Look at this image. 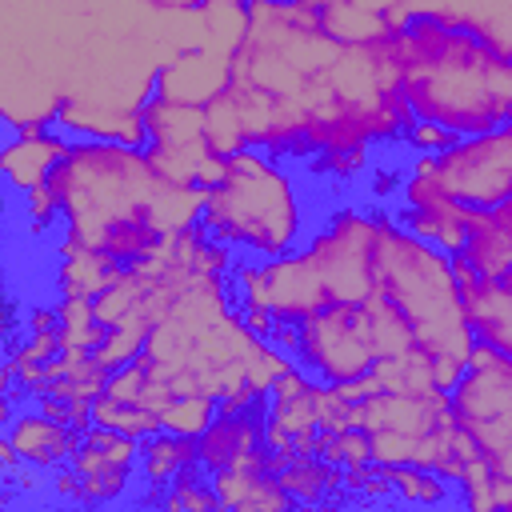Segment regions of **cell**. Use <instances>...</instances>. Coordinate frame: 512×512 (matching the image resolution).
Wrapping results in <instances>:
<instances>
[{
  "mask_svg": "<svg viewBox=\"0 0 512 512\" xmlns=\"http://www.w3.org/2000/svg\"><path fill=\"white\" fill-rule=\"evenodd\" d=\"M380 48L396 68V92L412 120H436L456 136L512 124V56L484 36L412 16Z\"/></svg>",
  "mask_w": 512,
  "mask_h": 512,
  "instance_id": "obj_1",
  "label": "cell"
},
{
  "mask_svg": "<svg viewBox=\"0 0 512 512\" xmlns=\"http://www.w3.org/2000/svg\"><path fill=\"white\" fill-rule=\"evenodd\" d=\"M64 240L104 248L132 224H156V200L168 184L144 148L116 140H76L52 172Z\"/></svg>",
  "mask_w": 512,
  "mask_h": 512,
  "instance_id": "obj_2",
  "label": "cell"
},
{
  "mask_svg": "<svg viewBox=\"0 0 512 512\" xmlns=\"http://www.w3.org/2000/svg\"><path fill=\"white\" fill-rule=\"evenodd\" d=\"M200 228L228 252L272 260L304 240V204L296 180L268 156L240 148L224 160V176L208 188Z\"/></svg>",
  "mask_w": 512,
  "mask_h": 512,
  "instance_id": "obj_3",
  "label": "cell"
},
{
  "mask_svg": "<svg viewBox=\"0 0 512 512\" xmlns=\"http://www.w3.org/2000/svg\"><path fill=\"white\" fill-rule=\"evenodd\" d=\"M376 292H384L428 356L468 360L476 336L452 272V256L396 224H376Z\"/></svg>",
  "mask_w": 512,
  "mask_h": 512,
  "instance_id": "obj_4",
  "label": "cell"
},
{
  "mask_svg": "<svg viewBox=\"0 0 512 512\" xmlns=\"http://www.w3.org/2000/svg\"><path fill=\"white\" fill-rule=\"evenodd\" d=\"M448 408L488 468L500 480H512V360L476 340L448 392Z\"/></svg>",
  "mask_w": 512,
  "mask_h": 512,
  "instance_id": "obj_5",
  "label": "cell"
},
{
  "mask_svg": "<svg viewBox=\"0 0 512 512\" xmlns=\"http://www.w3.org/2000/svg\"><path fill=\"white\" fill-rule=\"evenodd\" d=\"M412 176L432 180V188L464 212H496L512 200V124L460 136L440 156H420Z\"/></svg>",
  "mask_w": 512,
  "mask_h": 512,
  "instance_id": "obj_6",
  "label": "cell"
},
{
  "mask_svg": "<svg viewBox=\"0 0 512 512\" xmlns=\"http://www.w3.org/2000/svg\"><path fill=\"white\" fill-rule=\"evenodd\" d=\"M292 360L320 384H352L372 372L376 348L364 304H324L296 320Z\"/></svg>",
  "mask_w": 512,
  "mask_h": 512,
  "instance_id": "obj_7",
  "label": "cell"
},
{
  "mask_svg": "<svg viewBox=\"0 0 512 512\" xmlns=\"http://www.w3.org/2000/svg\"><path fill=\"white\" fill-rule=\"evenodd\" d=\"M332 296V304H364L376 292V224L360 212H344L324 224L304 248Z\"/></svg>",
  "mask_w": 512,
  "mask_h": 512,
  "instance_id": "obj_8",
  "label": "cell"
},
{
  "mask_svg": "<svg viewBox=\"0 0 512 512\" xmlns=\"http://www.w3.org/2000/svg\"><path fill=\"white\" fill-rule=\"evenodd\" d=\"M140 440L104 424H92L80 432V444L72 452V468L80 476V504H116L128 496V484L140 476Z\"/></svg>",
  "mask_w": 512,
  "mask_h": 512,
  "instance_id": "obj_9",
  "label": "cell"
},
{
  "mask_svg": "<svg viewBox=\"0 0 512 512\" xmlns=\"http://www.w3.org/2000/svg\"><path fill=\"white\" fill-rule=\"evenodd\" d=\"M72 140L64 136V128H48V124H8L4 136V180L12 188V196H28L36 188H44L52 180V172L60 168V160L68 156Z\"/></svg>",
  "mask_w": 512,
  "mask_h": 512,
  "instance_id": "obj_10",
  "label": "cell"
},
{
  "mask_svg": "<svg viewBox=\"0 0 512 512\" xmlns=\"http://www.w3.org/2000/svg\"><path fill=\"white\" fill-rule=\"evenodd\" d=\"M228 80H232V56L216 48H192V52H180L172 64L156 68V96L204 108L228 88Z\"/></svg>",
  "mask_w": 512,
  "mask_h": 512,
  "instance_id": "obj_11",
  "label": "cell"
},
{
  "mask_svg": "<svg viewBox=\"0 0 512 512\" xmlns=\"http://www.w3.org/2000/svg\"><path fill=\"white\" fill-rule=\"evenodd\" d=\"M4 440L16 448V456L40 472H52L60 464L72 460L76 444H80V432L44 416L40 408H24V412H8L4 420Z\"/></svg>",
  "mask_w": 512,
  "mask_h": 512,
  "instance_id": "obj_12",
  "label": "cell"
},
{
  "mask_svg": "<svg viewBox=\"0 0 512 512\" xmlns=\"http://www.w3.org/2000/svg\"><path fill=\"white\" fill-rule=\"evenodd\" d=\"M460 296H464L472 336L512 360V284L508 280H480L472 288H460Z\"/></svg>",
  "mask_w": 512,
  "mask_h": 512,
  "instance_id": "obj_13",
  "label": "cell"
},
{
  "mask_svg": "<svg viewBox=\"0 0 512 512\" xmlns=\"http://www.w3.org/2000/svg\"><path fill=\"white\" fill-rule=\"evenodd\" d=\"M192 464H200V440H196V436H180V432L160 428V432H152V436L140 440V460H136V468H140V484L152 488V496H148L152 504H156V496H160L184 468H192Z\"/></svg>",
  "mask_w": 512,
  "mask_h": 512,
  "instance_id": "obj_14",
  "label": "cell"
},
{
  "mask_svg": "<svg viewBox=\"0 0 512 512\" xmlns=\"http://www.w3.org/2000/svg\"><path fill=\"white\" fill-rule=\"evenodd\" d=\"M124 276V264L112 260L104 248H88L76 240L60 244V292L76 300H96L108 284Z\"/></svg>",
  "mask_w": 512,
  "mask_h": 512,
  "instance_id": "obj_15",
  "label": "cell"
},
{
  "mask_svg": "<svg viewBox=\"0 0 512 512\" xmlns=\"http://www.w3.org/2000/svg\"><path fill=\"white\" fill-rule=\"evenodd\" d=\"M276 476L296 504H316L336 488H344V464H328L320 456H292Z\"/></svg>",
  "mask_w": 512,
  "mask_h": 512,
  "instance_id": "obj_16",
  "label": "cell"
},
{
  "mask_svg": "<svg viewBox=\"0 0 512 512\" xmlns=\"http://www.w3.org/2000/svg\"><path fill=\"white\" fill-rule=\"evenodd\" d=\"M364 316H368V332H372L376 360H384V356H404V352L420 348L412 324L404 320V312H400L384 292H372V296L364 300Z\"/></svg>",
  "mask_w": 512,
  "mask_h": 512,
  "instance_id": "obj_17",
  "label": "cell"
},
{
  "mask_svg": "<svg viewBox=\"0 0 512 512\" xmlns=\"http://www.w3.org/2000/svg\"><path fill=\"white\" fill-rule=\"evenodd\" d=\"M220 416V400L212 392H172L168 404L160 408V424L168 432H180V436H204L212 428V420Z\"/></svg>",
  "mask_w": 512,
  "mask_h": 512,
  "instance_id": "obj_18",
  "label": "cell"
},
{
  "mask_svg": "<svg viewBox=\"0 0 512 512\" xmlns=\"http://www.w3.org/2000/svg\"><path fill=\"white\" fill-rule=\"evenodd\" d=\"M388 480L400 504H448L456 488V480H448L436 468H420V464H396L388 468Z\"/></svg>",
  "mask_w": 512,
  "mask_h": 512,
  "instance_id": "obj_19",
  "label": "cell"
},
{
  "mask_svg": "<svg viewBox=\"0 0 512 512\" xmlns=\"http://www.w3.org/2000/svg\"><path fill=\"white\" fill-rule=\"evenodd\" d=\"M204 140L212 144L216 156H236L240 148H248L244 124H240V112H236V100L228 88L204 104Z\"/></svg>",
  "mask_w": 512,
  "mask_h": 512,
  "instance_id": "obj_20",
  "label": "cell"
},
{
  "mask_svg": "<svg viewBox=\"0 0 512 512\" xmlns=\"http://www.w3.org/2000/svg\"><path fill=\"white\" fill-rule=\"evenodd\" d=\"M56 312H60V344L64 348H100V340H104V324H100V316H96V304L92 300H76V296H64L60 304H56Z\"/></svg>",
  "mask_w": 512,
  "mask_h": 512,
  "instance_id": "obj_21",
  "label": "cell"
},
{
  "mask_svg": "<svg viewBox=\"0 0 512 512\" xmlns=\"http://www.w3.org/2000/svg\"><path fill=\"white\" fill-rule=\"evenodd\" d=\"M92 420L104 424V428L128 432V436H136V440H144V436H152V432L164 428L156 408H144V404H120V400H112V396H104V392L92 400Z\"/></svg>",
  "mask_w": 512,
  "mask_h": 512,
  "instance_id": "obj_22",
  "label": "cell"
},
{
  "mask_svg": "<svg viewBox=\"0 0 512 512\" xmlns=\"http://www.w3.org/2000/svg\"><path fill=\"white\" fill-rule=\"evenodd\" d=\"M156 504H160V508H172V512H184V508L208 512V508H220V496H216V488H212V476H208L200 464H192V468H184V472L156 496Z\"/></svg>",
  "mask_w": 512,
  "mask_h": 512,
  "instance_id": "obj_23",
  "label": "cell"
},
{
  "mask_svg": "<svg viewBox=\"0 0 512 512\" xmlns=\"http://www.w3.org/2000/svg\"><path fill=\"white\" fill-rule=\"evenodd\" d=\"M408 140H412V148H416L420 156H440V152H448L460 136H456L452 128H444V124H436V120H408Z\"/></svg>",
  "mask_w": 512,
  "mask_h": 512,
  "instance_id": "obj_24",
  "label": "cell"
}]
</instances>
